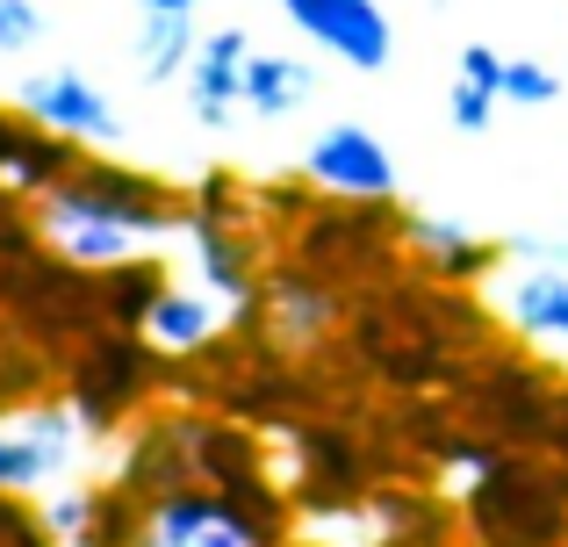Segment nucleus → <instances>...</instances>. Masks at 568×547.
Returning <instances> with one entry per match:
<instances>
[{
  "instance_id": "f257e3e1",
  "label": "nucleus",
  "mask_w": 568,
  "mask_h": 547,
  "mask_svg": "<svg viewBox=\"0 0 568 547\" xmlns=\"http://www.w3.org/2000/svg\"><path fill=\"white\" fill-rule=\"evenodd\" d=\"M181 224H187V210H173L166 188L130 166H87L80 159L43 195V239L65 253V267H87V274L130 267L152 239H173Z\"/></svg>"
},
{
  "instance_id": "f03ea898",
  "label": "nucleus",
  "mask_w": 568,
  "mask_h": 547,
  "mask_svg": "<svg viewBox=\"0 0 568 547\" xmlns=\"http://www.w3.org/2000/svg\"><path fill=\"white\" fill-rule=\"evenodd\" d=\"M87 411L72 404H29L0 418V497H37L58 490V476H72L80 462Z\"/></svg>"
},
{
  "instance_id": "7ed1b4c3",
  "label": "nucleus",
  "mask_w": 568,
  "mask_h": 547,
  "mask_svg": "<svg viewBox=\"0 0 568 547\" xmlns=\"http://www.w3.org/2000/svg\"><path fill=\"white\" fill-rule=\"evenodd\" d=\"M303 181L338 202H388L396 195V159L367 123H332L303 152Z\"/></svg>"
},
{
  "instance_id": "20e7f679",
  "label": "nucleus",
  "mask_w": 568,
  "mask_h": 547,
  "mask_svg": "<svg viewBox=\"0 0 568 547\" xmlns=\"http://www.w3.org/2000/svg\"><path fill=\"white\" fill-rule=\"evenodd\" d=\"M14 115H29L37 130L72 138V144H115L123 138L115 101L94 80H80V72H37V80H22L14 87Z\"/></svg>"
},
{
  "instance_id": "39448f33",
  "label": "nucleus",
  "mask_w": 568,
  "mask_h": 547,
  "mask_svg": "<svg viewBox=\"0 0 568 547\" xmlns=\"http://www.w3.org/2000/svg\"><path fill=\"white\" fill-rule=\"evenodd\" d=\"M310 43H324L332 58H346L353 72H382L396 51V29H388L382 0H274Z\"/></svg>"
},
{
  "instance_id": "423d86ee",
  "label": "nucleus",
  "mask_w": 568,
  "mask_h": 547,
  "mask_svg": "<svg viewBox=\"0 0 568 547\" xmlns=\"http://www.w3.org/2000/svg\"><path fill=\"white\" fill-rule=\"evenodd\" d=\"M138 547H260V526L216 490H166L138 526Z\"/></svg>"
},
{
  "instance_id": "0eeeda50",
  "label": "nucleus",
  "mask_w": 568,
  "mask_h": 547,
  "mask_svg": "<svg viewBox=\"0 0 568 547\" xmlns=\"http://www.w3.org/2000/svg\"><path fill=\"white\" fill-rule=\"evenodd\" d=\"M245 65H252V37L245 29H209L194 43V65H187V109L202 130H223L245 101Z\"/></svg>"
},
{
  "instance_id": "6e6552de",
  "label": "nucleus",
  "mask_w": 568,
  "mask_h": 547,
  "mask_svg": "<svg viewBox=\"0 0 568 547\" xmlns=\"http://www.w3.org/2000/svg\"><path fill=\"white\" fill-rule=\"evenodd\" d=\"M396 239L410 245V253L425 260V274H439V281H483V274H497V260H504L497 239L454 224V216H432V210L396 216Z\"/></svg>"
},
{
  "instance_id": "1a4fd4ad",
  "label": "nucleus",
  "mask_w": 568,
  "mask_h": 547,
  "mask_svg": "<svg viewBox=\"0 0 568 547\" xmlns=\"http://www.w3.org/2000/svg\"><path fill=\"white\" fill-rule=\"evenodd\" d=\"M187 245H194V267L202 281L223 295V303H252V245L237 239V216H216L202 202V210H187Z\"/></svg>"
},
{
  "instance_id": "9d476101",
  "label": "nucleus",
  "mask_w": 568,
  "mask_h": 547,
  "mask_svg": "<svg viewBox=\"0 0 568 547\" xmlns=\"http://www.w3.org/2000/svg\"><path fill=\"white\" fill-rule=\"evenodd\" d=\"M216 324H223V295L216 288H159L152 295V310H144V346L152 353H202L209 338H216Z\"/></svg>"
},
{
  "instance_id": "9b49d317",
  "label": "nucleus",
  "mask_w": 568,
  "mask_h": 547,
  "mask_svg": "<svg viewBox=\"0 0 568 547\" xmlns=\"http://www.w3.org/2000/svg\"><path fill=\"white\" fill-rule=\"evenodd\" d=\"M504 317H511V332H526V338L568 346V267L532 260V267L504 274Z\"/></svg>"
},
{
  "instance_id": "f8f14e48",
  "label": "nucleus",
  "mask_w": 568,
  "mask_h": 547,
  "mask_svg": "<svg viewBox=\"0 0 568 547\" xmlns=\"http://www.w3.org/2000/svg\"><path fill=\"white\" fill-rule=\"evenodd\" d=\"M310 94H317V65H303L288 51H252V65H245V109L252 115L281 123V115L310 109Z\"/></svg>"
},
{
  "instance_id": "ddd939ff",
  "label": "nucleus",
  "mask_w": 568,
  "mask_h": 547,
  "mask_svg": "<svg viewBox=\"0 0 568 547\" xmlns=\"http://www.w3.org/2000/svg\"><path fill=\"white\" fill-rule=\"evenodd\" d=\"M194 14H166V8H144V22H138V80H152V87H166V80H187V65H194Z\"/></svg>"
},
{
  "instance_id": "4468645a",
  "label": "nucleus",
  "mask_w": 568,
  "mask_h": 547,
  "mask_svg": "<svg viewBox=\"0 0 568 547\" xmlns=\"http://www.w3.org/2000/svg\"><path fill=\"white\" fill-rule=\"evenodd\" d=\"M94 497L87 490H43V505H37V534L43 547H94Z\"/></svg>"
},
{
  "instance_id": "2eb2a0df",
  "label": "nucleus",
  "mask_w": 568,
  "mask_h": 547,
  "mask_svg": "<svg viewBox=\"0 0 568 547\" xmlns=\"http://www.w3.org/2000/svg\"><path fill=\"white\" fill-rule=\"evenodd\" d=\"M497 94L511 101V109H547V101H561V72L540 65V58H504Z\"/></svg>"
},
{
  "instance_id": "dca6fc26",
  "label": "nucleus",
  "mask_w": 568,
  "mask_h": 547,
  "mask_svg": "<svg viewBox=\"0 0 568 547\" xmlns=\"http://www.w3.org/2000/svg\"><path fill=\"white\" fill-rule=\"evenodd\" d=\"M497 109H504V94L489 80H468V72H454V94H446V115H454V130H489L497 123Z\"/></svg>"
},
{
  "instance_id": "f3484780",
  "label": "nucleus",
  "mask_w": 568,
  "mask_h": 547,
  "mask_svg": "<svg viewBox=\"0 0 568 547\" xmlns=\"http://www.w3.org/2000/svg\"><path fill=\"white\" fill-rule=\"evenodd\" d=\"M43 37V14H37V0H0V51H29V43Z\"/></svg>"
},
{
  "instance_id": "a211bd4d",
  "label": "nucleus",
  "mask_w": 568,
  "mask_h": 547,
  "mask_svg": "<svg viewBox=\"0 0 568 547\" xmlns=\"http://www.w3.org/2000/svg\"><path fill=\"white\" fill-rule=\"evenodd\" d=\"M138 8H166V14H194V0H138Z\"/></svg>"
}]
</instances>
